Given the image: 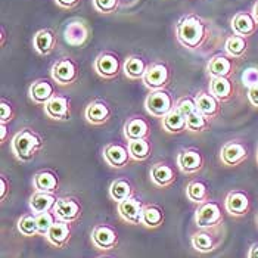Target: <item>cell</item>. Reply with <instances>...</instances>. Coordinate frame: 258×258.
Wrapping results in <instances>:
<instances>
[{
  "instance_id": "1",
  "label": "cell",
  "mask_w": 258,
  "mask_h": 258,
  "mask_svg": "<svg viewBox=\"0 0 258 258\" xmlns=\"http://www.w3.org/2000/svg\"><path fill=\"white\" fill-rule=\"evenodd\" d=\"M43 142L39 135L30 128H24L12 140V152L20 161H31L41 148Z\"/></svg>"
},
{
  "instance_id": "2",
  "label": "cell",
  "mask_w": 258,
  "mask_h": 258,
  "mask_svg": "<svg viewBox=\"0 0 258 258\" xmlns=\"http://www.w3.org/2000/svg\"><path fill=\"white\" fill-rule=\"evenodd\" d=\"M180 41L187 47H198L199 43L204 39L205 28L202 22L195 17H187L180 21L177 28Z\"/></svg>"
},
{
  "instance_id": "3",
  "label": "cell",
  "mask_w": 258,
  "mask_h": 258,
  "mask_svg": "<svg viewBox=\"0 0 258 258\" xmlns=\"http://www.w3.org/2000/svg\"><path fill=\"white\" fill-rule=\"evenodd\" d=\"M195 223L201 230L216 229L223 223V213L219 204L208 201L201 204L195 213Z\"/></svg>"
},
{
  "instance_id": "4",
  "label": "cell",
  "mask_w": 258,
  "mask_h": 258,
  "mask_svg": "<svg viewBox=\"0 0 258 258\" xmlns=\"http://www.w3.org/2000/svg\"><path fill=\"white\" fill-rule=\"evenodd\" d=\"M145 106L148 112L157 118H164L167 114H170L174 109L171 96L164 90L151 92V95H148V98L145 100Z\"/></svg>"
},
{
  "instance_id": "5",
  "label": "cell",
  "mask_w": 258,
  "mask_h": 258,
  "mask_svg": "<svg viewBox=\"0 0 258 258\" xmlns=\"http://www.w3.org/2000/svg\"><path fill=\"white\" fill-rule=\"evenodd\" d=\"M224 207H226V211L230 216L243 217V216L248 214V211L251 208V201H249V197L243 190H232L226 197Z\"/></svg>"
},
{
  "instance_id": "6",
  "label": "cell",
  "mask_w": 258,
  "mask_h": 258,
  "mask_svg": "<svg viewBox=\"0 0 258 258\" xmlns=\"http://www.w3.org/2000/svg\"><path fill=\"white\" fill-rule=\"evenodd\" d=\"M92 242L102 251L114 249L118 245V233L106 224H99L92 230Z\"/></svg>"
},
{
  "instance_id": "7",
  "label": "cell",
  "mask_w": 258,
  "mask_h": 258,
  "mask_svg": "<svg viewBox=\"0 0 258 258\" xmlns=\"http://www.w3.org/2000/svg\"><path fill=\"white\" fill-rule=\"evenodd\" d=\"M53 214L58 220L73 223L79 219L81 214V205L79 201L74 198H58L53 207Z\"/></svg>"
},
{
  "instance_id": "8",
  "label": "cell",
  "mask_w": 258,
  "mask_h": 258,
  "mask_svg": "<svg viewBox=\"0 0 258 258\" xmlns=\"http://www.w3.org/2000/svg\"><path fill=\"white\" fill-rule=\"evenodd\" d=\"M143 204L139 199L128 198L118 204V214L124 221H127L128 224L138 226L142 224V217H143Z\"/></svg>"
},
{
  "instance_id": "9",
  "label": "cell",
  "mask_w": 258,
  "mask_h": 258,
  "mask_svg": "<svg viewBox=\"0 0 258 258\" xmlns=\"http://www.w3.org/2000/svg\"><path fill=\"white\" fill-rule=\"evenodd\" d=\"M221 161L226 164V165H239L240 162H243L246 157H248V149L246 146L238 142V140H232L229 143H226L221 149Z\"/></svg>"
},
{
  "instance_id": "10",
  "label": "cell",
  "mask_w": 258,
  "mask_h": 258,
  "mask_svg": "<svg viewBox=\"0 0 258 258\" xmlns=\"http://www.w3.org/2000/svg\"><path fill=\"white\" fill-rule=\"evenodd\" d=\"M168 77H170L168 68L162 63H157V65H152L149 70H146L143 76V81L146 87H149L154 92V90H162V87L168 81Z\"/></svg>"
},
{
  "instance_id": "11",
  "label": "cell",
  "mask_w": 258,
  "mask_h": 258,
  "mask_svg": "<svg viewBox=\"0 0 258 258\" xmlns=\"http://www.w3.org/2000/svg\"><path fill=\"white\" fill-rule=\"evenodd\" d=\"M44 114L52 119L65 121L70 118V100L65 96L55 95L44 105Z\"/></svg>"
},
{
  "instance_id": "12",
  "label": "cell",
  "mask_w": 258,
  "mask_h": 258,
  "mask_svg": "<svg viewBox=\"0 0 258 258\" xmlns=\"http://www.w3.org/2000/svg\"><path fill=\"white\" fill-rule=\"evenodd\" d=\"M103 157L106 159V162L114 167V168H122L128 164L130 161V152L128 148L118 145V143H111L105 148L103 151Z\"/></svg>"
},
{
  "instance_id": "13",
  "label": "cell",
  "mask_w": 258,
  "mask_h": 258,
  "mask_svg": "<svg viewBox=\"0 0 258 258\" xmlns=\"http://www.w3.org/2000/svg\"><path fill=\"white\" fill-rule=\"evenodd\" d=\"M52 77L59 84H70L77 79V68L71 59L58 60L52 68Z\"/></svg>"
},
{
  "instance_id": "14",
  "label": "cell",
  "mask_w": 258,
  "mask_h": 258,
  "mask_svg": "<svg viewBox=\"0 0 258 258\" xmlns=\"http://www.w3.org/2000/svg\"><path fill=\"white\" fill-rule=\"evenodd\" d=\"M71 223L56 220L55 224L50 227V230L47 232L46 239L56 248H62L68 243V240L71 238Z\"/></svg>"
},
{
  "instance_id": "15",
  "label": "cell",
  "mask_w": 258,
  "mask_h": 258,
  "mask_svg": "<svg viewBox=\"0 0 258 258\" xmlns=\"http://www.w3.org/2000/svg\"><path fill=\"white\" fill-rule=\"evenodd\" d=\"M58 198L53 194L47 192H34L30 198V210L33 214H41L47 211H53V207L56 204Z\"/></svg>"
},
{
  "instance_id": "16",
  "label": "cell",
  "mask_w": 258,
  "mask_h": 258,
  "mask_svg": "<svg viewBox=\"0 0 258 258\" xmlns=\"http://www.w3.org/2000/svg\"><path fill=\"white\" fill-rule=\"evenodd\" d=\"M148 135H149V125L143 118L133 117V118L125 121V124H124V136L128 142L130 140L146 139Z\"/></svg>"
},
{
  "instance_id": "17",
  "label": "cell",
  "mask_w": 258,
  "mask_h": 258,
  "mask_svg": "<svg viewBox=\"0 0 258 258\" xmlns=\"http://www.w3.org/2000/svg\"><path fill=\"white\" fill-rule=\"evenodd\" d=\"M151 180L159 187H167L174 183L176 173L170 165H167L164 162H157L151 168Z\"/></svg>"
},
{
  "instance_id": "18",
  "label": "cell",
  "mask_w": 258,
  "mask_h": 258,
  "mask_svg": "<svg viewBox=\"0 0 258 258\" xmlns=\"http://www.w3.org/2000/svg\"><path fill=\"white\" fill-rule=\"evenodd\" d=\"M177 162H179V167L181 168V171H184L187 174H192V173H197L202 168L204 159H202L198 151L186 149L179 155Z\"/></svg>"
},
{
  "instance_id": "19",
  "label": "cell",
  "mask_w": 258,
  "mask_h": 258,
  "mask_svg": "<svg viewBox=\"0 0 258 258\" xmlns=\"http://www.w3.org/2000/svg\"><path fill=\"white\" fill-rule=\"evenodd\" d=\"M257 21L254 20V17L251 14H245V12L238 14L232 21L233 31L236 33V36H242V37H248V36L254 34L257 30Z\"/></svg>"
},
{
  "instance_id": "20",
  "label": "cell",
  "mask_w": 258,
  "mask_h": 258,
  "mask_svg": "<svg viewBox=\"0 0 258 258\" xmlns=\"http://www.w3.org/2000/svg\"><path fill=\"white\" fill-rule=\"evenodd\" d=\"M63 36H65V41L71 46H80L83 44L87 37H89V28L84 22H71L65 31H63Z\"/></svg>"
},
{
  "instance_id": "21",
  "label": "cell",
  "mask_w": 258,
  "mask_h": 258,
  "mask_svg": "<svg viewBox=\"0 0 258 258\" xmlns=\"http://www.w3.org/2000/svg\"><path fill=\"white\" fill-rule=\"evenodd\" d=\"M109 117H111V109L108 108L105 102L96 100V102H92L86 108V118L92 124H96V125L103 124L109 119Z\"/></svg>"
},
{
  "instance_id": "22",
  "label": "cell",
  "mask_w": 258,
  "mask_h": 258,
  "mask_svg": "<svg viewBox=\"0 0 258 258\" xmlns=\"http://www.w3.org/2000/svg\"><path fill=\"white\" fill-rule=\"evenodd\" d=\"M53 92H55V89H53V86L49 81L40 80V81H36V83L31 84V87H30V98L34 100L36 103L46 105L49 100L55 96Z\"/></svg>"
},
{
  "instance_id": "23",
  "label": "cell",
  "mask_w": 258,
  "mask_h": 258,
  "mask_svg": "<svg viewBox=\"0 0 258 258\" xmlns=\"http://www.w3.org/2000/svg\"><path fill=\"white\" fill-rule=\"evenodd\" d=\"M58 184H59L58 177L52 171H40L34 176V180H33V186H34L36 192L53 194L58 189Z\"/></svg>"
},
{
  "instance_id": "24",
  "label": "cell",
  "mask_w": 258,
  "mask_h": 258,
  "mask_svg": "<svg viewBox=\"0 0 258 258\" xmlns=\"http://www.w3.org/2000/svg\"><path fill=\"white\" fill-rule=\"evenodd\" d=\"M197 108L199 112H202L205 117L213 118L217 115L219 112V99L216 96H213L211 93L207 92H201L197 96Z\"/></svg>"
},
{
  "instance_id": "25",
  "label": "cell",
  "mask_w": 258,
  "mask_h": 258,
  "mask_svg": "<svg viewBox=\"0 0 258 258\" xmlns=\"http://www.w3.org/2000/svg\"><path fill=\"white\" fill-rule=\"evenodd\" d=\"M96 71L99 73L100 76L106 77V79H111L114 76L118 74L119 63L118 59L112 55H100L98 60H96Z\"/></svg>"
},
{
  "instance_id": "26",
  "label": "cell",
  "mask_w": 258,
  "mask_h": 258,
  "mask_svg": "<svg viewBox=\"0 0 258 258\" xmlns=\"http://www.w3.org/2000/svg\"><path fill=\"white\" fill-rule=\"evenodd\" d=\"M162 127L168 133H181L186 128V117L180 114L177 108H174L170 114L162 118Z\"/></svg>"
},
{
  "instance_id": "27",
  "label": "cell",
  "mask_w": 258,
  "mask_h": 258,
  "mask_svg": "<svg viewBox=\"0 0 258 258\" xmlns=\"http://www.w3.org/2000/svg\"><path fill=\"white\" fill-rule=\"evenodd\" d=\"M186 197L189 201L195 202V204H205L208 202L210 198V194H208V187L205 183L198 181V180H194L187 184L186 187Z\"/></svg>"
},
{
  "instance_id": "28",
  "label": "cell",
  "mask_w": 258,
  "mask_h": 258,
  "mask_svg": "<svg viewBox=\"0 0 258 258\" xmlns=\"http://www.w3.org/2000/svg\"><path fill=\"white\" fill-rule=\"evenodd\" d=\"M192 246L201 254H208L216 249L214 239L208 230H199L192 236Z\"/></svg>"
},
{
  "instance_id": "29",
  "label": "cell",
  "mask_w": 258,
  "mask_h": 258,
  "mask_svg": "<svg viewBox=\"0 0 258 258\" xmlns=\"http://www.w3.org/2000/svg\"><path fill=\"white\" fill-rule=\"evenodd\" d=\"M210 93L219 100H226L232 95V83L227 77H213L210 84Z\"/></svg>"
},
{
  "instance_id": "30",
  "label": "cell",
  "mask_w": 258,
  "mask_h": 258,
  "mask_svg": "<svg viewBox=\"0 0 258 258\" xmlns=\"http://www.w3.org/2000/svg\"><path fill=\"white\" fill-rule=\"evenodd\" d=\"M164 223V211L157 207V205H146L143 208V217H142V224L149 227V229H155L159 227Z\"/></svg>"
},
{
  "instance_id": "31",
  "label": "cell",
  "mask_w": 258,
  "mask_h": 258,
  "mask_svg": "<svg viewBox=\"0 0 258 258\" xmlns=\"http://www.w3.org/2000/svg\"><path fill=\"white\" fill-rule=\"evenodd\" d=\"M109 195H111V198L114 199L115 202H118V204L119 202H122V201H125V199L132 198V195H133L132 184H130L127 180H115V181L111 183Z\"/></svg>"
},
{
  "instance_id": "32",
  "label": "cell",
  "mask_w": 258,
  "mask_h": 258,
  "mask_svg": "<svg viewBox=\"0 0 258 258\" xmlns=\"http://www.w3.org/2000/svg\"><path fill=\"white\" fill-rule=\"evenodd\" d=\"M232 71V62L226 56H216L208 63V73L213 77H227Z\"/></svg>"
},
{
  "instance_id": "33",
  "label": "cell",
  "mask_w": 258,
  "mask_h": 258,
  "mask_svg": "<svg viewBox=\"0 0 258 258\" xmlns=\"http://www.w3.org/2000/svg\"><path fill=\"white\" fill-rule=\"evenodd\" d=\"M34 47L36 50L41 53V55H47L52 49H53V44H55V36L49 31V30H41L39 31L36 36H34Z\"/></svg>"
},
{
  "instance_id": "34",
  "label": "cell",
  "mask_w": 258,
  "mask_h": 258,
  "mask_svg": "<svg viewBox=\"0 0 258 258\" xmlns=\"http://www.w3.org/2000/svg\"><path fill=\"white\" fill-rule=\"evenodd\" d=\"M127 148H128L130 157L136 161H145L151 154V145L146 139L130 140Z\"/></svg>"
},
{
  "instance_id": "35",
  "label": "cell",
  "mask_w": 258,
  "mask_h": 258,
  "mask_svg": "<svg viewBox=\"0 0 258 258\" xmlns=\"http://www.w3.org/2000/svg\"><path fill=\"white\" fill-rule=\"evenodd\" d=\"M18 230L22 236L31 238L39 235V226H37V219L36 214H24L20 220H18Z\"/></svg>"
},
{
  "instance_id": "36",
  "label": "cell",
  "mask_w": 258,
  "mask_h": 258,
  "mask_svg": "<svg viewBox=\"0 0 258 258\" xmlns=\"http://www.w3.org/2000/svg\"><path fill=\"white\" fill-rule=\"evenodd\" d=\"M124 71H125V76L130 79H140L145 76L146 67L139 56H130L124 65Z\"/></svg>"
},
{
  "instance_id": "37",
  "label": "cell",
  "mask_w": 258,
  "mask_h": 258,
  "mask_svg": "<svg viewBox=\"0 0 258 258\" xmlns=\"http://www.w3.org/2000/svg\"><path fill=\"white\" fill-rule=\"evenodd\" d=\"M210 127L208 117H205L198 109L186 118V128L189 132H205Z\"/></svg>"
},
{
  "instance_id": "38",
  "label": "cell",
  "mask_w": 258,
  "mask_h": 258,
  "mask_svg": "<svg viewBox=\"0 0 258 258\" xmlns=\"http://www.w3.org/2000/svg\"><path fill=\"white\" fill-rule=\"evenodd\" d=\"M246 47H248L246 40H245V37H242V36H232V37H229L227 41H226V50H227V53L232 55V56H235V58L242 56L245 53Z\"/></svg>"
},
{
  "instance_id": "39",
  "label": "cell",
  "mask_w": 258,
  "mask_h": 258,
  "mask_svg": "<svg viewBox=\"0 0 258 258\" xmlns=\"http://www.w3.org/2000/svg\"><path fill=\"white\" fill-rule=\"evenodd\" d=\"M37 219V226H39V235L41 236H46L47 232L50 230V227L55 224L56 221V216L53 214V211H47V213H41L36 216Z\"/></svg>"
},
{
  "instance_id": "40",
  "label": "cell",
  "mask_w": 258,
  "mask_h": 258,
  "mask_svg": "<svg viewBox=\"0 0 258 258\" xmlns=\"http://www.w3.org/2000/svg\"><path fill=\"white\" fill-rule=\"evenodd\" d=\"M176 108L179 109L180 114H183L186 118H187L192 112H195V111L198 109V108H197V100L190 99V98H183V99L177 103Z\"/></svg>"
},
{
  "instance_id": "41",
  "label": "cell",
  "mask_w": 258,
  "mask_h": 258,
  "mask_svg": "<svg viewBox=\"0 0 258 258\" xmlns=\"http://www.w3.org/2000/svg\"><path fill=\"white\" fill-rule=\"evenodd\" d=\"M242 83L248 89L258 86V68H246L242 73Z\"/></svg>"
},
{
  "instance_id": "42",
  "label": "cell",
  "mask_w": 258,
  "mask_h": 258,
  "mask_svg": "<svg viewBox=\"0 0 258 258\" xmlns=\"http://www.w3.org/2000/svg\"><path fill=\"white\" fill-rule=\"evenodd\" d=\"M118 5V0H95V6L100 12H112Z\"/></svg>"
},
{
  "instance_id": "43",
  "label": "cell",
  "mask_w": 258,
  "mask_h": 258,
  "mask_svg": "<svg viewBox=\"0 0 258 258\" xmlns=\"http://www.w3.org/2000/svg\"><path fill=\"white\" fill-rule=\"evenodd\" d=\"M14 117V112H12V106L11 103H8L6 100H2L0 103V122H9Z\"/></svg>"
},
{
  "instance_id": "44",
  "label": "cell",
  "mask_w": 258,
  "mask_h": 258,
  "mask_svg": "<svg viewBox=\"0 0 258 258\" xmlns=\"http://www.w3.org/2000/svg\"><path fill=\"white\" fill-rule=\"evenodd\" d=\"M248 99L254 106H258V86L248 89Z\"/></svg>"
},
{
  "instance_id": "45",
  "label": "cell",
  "mask_w": 258,
  "mask_h": 258,
  "mask_svg": "<svg viewBox=\"0 0 258 258\" xmlns=\"http://www.w3.org/2000/svg\"><path fill=\"white\" fill-rule=\"evenodd\" d=\"M6 194H8V183H6V179H5V177H2V179H0V199H2V201H5Z\"/></svg>"
},
{
  "instance_id": "46",
  "label": "cell",
  "mask_w": 258,
  "mask_h": 258,
  "mask_svg": "<svg viewBox=\"0 0 258 258\" xmlns=\"http://www.w3.org/2000/svg\"><path fill=\"white\" fill-rule=\"evenodd\" d=\"M58 2V5H60L62 8H71V6H74L79 0H56Z\"/></svg>"
},
{
  "instance_id": "47",
  "label": "cell",
  "mask_w": 258,
  "mask_h": 258,
  "mask_svg": "<svg viewBox=\"0 0 258 258\" xmlns=\"http://www.w3.org/2000/svg\"><path fill=\"white\" fill-rule=\"evenodd\" d=\"M248 258H258V243H254L249 251H248Z\"/></svg>"
},
{
  "instance_id": "48",
  "label": "cell",
  "mask_w": 258,
  "mask_h": 258,
  "mask_svg": "<svg viewBox=\"0 0 258 258\" xmlns=\"http://www.w3.org/2000/svg\"><path fill=\"white\" fill-rule=\"evenodd\" d=\"M2 136H0V140H2V143L6 140V133H8V128H6V124L5 122H2Z\"/></svg>"
},
{
  "instance_id": "49",
  "label": "cell",
  "mask_w": 258,
  "mask_h": 258,
  "mask_svg": "<svg viewBox=\"0 0 258 258\" xmlns=\"http://www.w3.org/2000/svg\"><path fill=\"white\" fill-rule=\"evenodd\" d=\"M252 17H254V20L257 21L258 24V2L254 5V8H252Z\"/></svg>"
},
{
  "instance_id": "50",
  "label": "cell",
  "mask_w": 258,
  "mask_h": 258,
  "mask_svg": "<svg viewBox=\"0 0 258 258\" xmlns=\"http://www.w3.org/2000/svg\"><path fill=\"white\" fill-rule=\"evenodd\" d=\"M257 224H258V216H257Z\"/></svg>"
},
{
  "instance_id": "51",
  "label": "cell",
  "mask_w": 258,
  "mask_h": 258,
  "mask_svg": "<svg viewBox=\"0 0 258 258\" xmlns=\"http://www.w3.org/2000/svg\"><path fill=\"white\" fill-rule=\"evenodd\" d=\"M100 258H108V257H100Z\"/></svg>"
},
{
  "instance_id": "52",
  "label": "cell",
  "mask_w": 258,
  "mask_h": 258,
  "mask_svg": "<svg viewBox=\"0 0 258 258\" xmlns=\"http://www.w3.org/2000/svg\"><path fill=\"white\" fill-rule=\"evenodd\" d=\"M257 161H258V154H257Z\"/></svg>"
}]
</instances>
